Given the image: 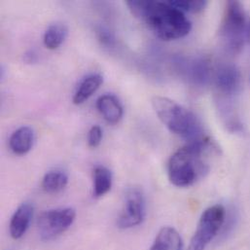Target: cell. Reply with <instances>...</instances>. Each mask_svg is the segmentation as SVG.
Returning a JSON list of instances; mask_svg holds the SVG:
<instances>
[{"label":"cell","mask_w":250,"mask_h":250,"mask_svg":"<svg viewBox=\"0 0 250 250\" xmlns=\"http://www.w3.org/2000/svg\"><path fill=\"white\" fill-rule=\"evenodd\" d=\"M131 14L165 41L176 40L189 34L192 23L185 14L174 7L169 1H140L126 2Z\"/></svg>","instance_id":"obj_1"},{"label":"cell","mask_w":250,"mask_h":250,"mask_svg":"<svg viewBox=\"0 0 250 250\" xmlns=\"http://www.w3.org/2000/svg\"><path fill=\"white\" fill-rule=\"evenodd\" d=\"M217 152L216 144L208 136L188 142L168 160V179L176 187H190L210 170L209 156Z\"/></svg>","instance_id":"obj_2"},{"label":"cell","mask_w":250,"mask_h":250,"mask_svg":"<svg viewBox=\"0 0 250 250\" xmlns=\"http://www.w3.org/2000/svg\"><path fill=\"white\" fill-rule=\"evenodd\" d=\"M151 103L160 121L172 133L188 142L206 137L201 122L192 111L164 97H154Z\"/></svg>","instance_id":"obj_3"},{"label":"cell","mask_w":250,"mask_h":250,"mask_svg":"<svg viewBox=\"0 0 250 250\" xmlns=\"http://www.w3.org/2000/svg\"><path fill=\"white\" fill-rule=\"evenodd\" d=\"M246 30L247 19L242 3L228 1L220 27V38L229 53L236 55L242 51Z\"/></svg>","instance_id":"obj_4"},{"label":"cell","mask_w":250,"mask_h":250,"mask_svg":"<svg viewBox=\"0 0 250 250\" xmlns=\"http://www.w3.org/2000/svg\"><path fill=\"white\" fill-rule=\"evenodd\" d=\"M225 216L226 211L221 205L207 208L198 222L187 250H206L218 235L224 224Z\"/></svg>","instance_id":"obj_5"},{"label":"cell","mask_w":250,"mask_h":250,"mask_svg":"<svg viewBox=\"0 0 250 250\" xmlns=\"http://www.w3.org/2000/svg\"><path fill=\"white\" fill-rule=\"evenodd\" d=\"M215 87L219 96V110L222 113H232L231 102L239 95L242 88V75L239 68L231 63L220 65L215 73Z\"/></svg>","instance_id":"obj_6"},{"label":"cell","mask_w":250,"mask_h":250,"mask_svg":"<svg viewBox=\"0 0 250 250\" xmlns=\"http://www.w3.org/2000/svg\"><path fill=\"white\" fill-rule=\"evenodd\" d=\"M76 218L71 208L50 209L42 212L37 220L38 233L42 241H52L66 232Z\"/></svg>","instance_id":"obj_7"},{"label":"cell","mask_w":250,"mask_h":250,"mask_svg":"<svg viewBox=\"0 0 250 250\" xmlns=\"http://www.w3.org/2000/svg\"><path fill=\"white\" fill-rule=\"evenodd\" d=\"M145 218V199L139 187L126 189L123 208L118 216L117 225L120 229L126 230L140 225Z\"/></svg>","instance_id":"obj_8"},{"label":"cell","mask_w":250,"mask_h":250,"mask_svg":"<svg viewBox=\"0 0 250 250\" xmlns=\"http://www.w3.org/2000/svg\"><path fill=\"white\" fill-rule=\"evenodd\" d=\"M33 217V207L24 203L21 204L14 212L9 225L10 236L14 240H19L22 238L27 232L31 220Z\"/></svg>","instance_id":"obj_9"},{"label":"cell","mask_w":250,"mask_h":250,"mask_svg":"<svg viewBox=\"0 0 250 250\" xmlns=\"http://www.w3.org/2000/svg\"><path fill=\"white\" fill-rule=\"evenodd\" d=\"M97 107L104 120L112 125L121 121L124 115L122 104L114 95L106 94L102 96L97 102Z\"/></svg>","instance_id":"obj_10"},{"label":"cell","mask_w":250,"mask_h":250,"mask_svg":"<svg viewBox=\"0 0 250 250\" xmlns=\"http://www.w3.org/2000/svg\"><path fill=\"white\" fill-rule=\"evenodd\" d=\"M183 241L173 227H163L157 234L149 250H182Z\"/></svg>","instance_id":"obj_11"},{"label":"cell","mask_w":250,"mask_h":250,"mask_svg":"<svg viewBox=\"0 0 250 250\" xmlns=\"http://www.w3.org/2000/svg\"><path fill=\"white\" fill-rule=\"evenodd\" d=\"M34 143V131L30 126L23 125L16 129L9 140V146L12 152L17 155L28 153Z\"/></svg>","instance_id":"obj_12"},{"label":"cell","mask_w":250,"mask_h":250,"mask_svg":"<svg viewBox=\"0 0 250 250\" xmlns=\"http://www.w3.org/2000/svg\"><path fill=\"white\" fill-rule=\"evenodd\" d=\"M103 83L104 77L101 74H93L85 78L73 97V104L76 105L84 104L100 89Z\"/></svg>","instance_id":"obj_13"},{"label":"cell","mask_w":250,"mask_h":250,"mask_svg":"<svg viewBox=\"0 0 250 250\" xmlns=\"http://www.w3.org/2000/svg\"><path fill=\"white\" fill-rule=\"evenodd\" d=\"M93 180V195L95 198H101L111 190L113 182L112 172L106 167L99 166L94 169Z\"/></svg>","instance_id":"obj_14"},{"label":"cell","mask_w":250,"mask_h":250,"mask_svg":"<svg viewBox=\"0 0 250 250\" xmlns=\"http://www.w3.org/2000/svg\"><path fill=\"white\" fill-rule=\"evenodd\" d=\"M68 28L64 23L56 22L51 24L45 31L43 42L46 48L50 50L58 49L66 39Z\"/></svg>","instance_id":"obj_15"},{"label":"cell","mask_w":250,"mask_h":250,"mask_svg":"<svg viewBox=\"0 0 250 250\" xmlns=\"http://www.w3.org/2000/svg\"><path fill=\"white\" fill-rule=\"evenodd\" d=\"M185 73L195 84L205 85L209 78V65L205 60H194L185 66Z\"/></svg>","instance_id":"obj_16"},{"label":"cell","mask_w":250,"mask_h":250,"mask_svg":"<svg viewBox=\"0 0 250 250\" xmlns=\"http://www.w3.org/2000/svg\"><path fill=\"white\" fill-rule=\"evenodd\" d=\"M68 183V175L62 170L47 172L42 179V188L46 193L57 194L62 191Z\"/></svg>","instance_id":"obj_17"},{"label":"cell","mask_w":250,"mask_h":250,"mask_svg":"<svg viewBox=\"0 0 250 250\" xmlns=\"http://www.w3.org/2000/svg\"><path fill=\"white\" fill-rule=\"evenodd\" d=\"M174 7L179 9L180 11L184 12H191V13H199L203 11L208 2L199 0V1H169Z\"/></svg>","instance_id":"obj_18"},{"label":"cell","mask_w":250,"mask_h":250,"mask_svg":"<svg viewBox=\"0 0 250 250\" xmlns=\"http://www.w3.org/2000/svg\"><path fill=\"white\" fill-rule=\"evenodd\" d=\"M96 33L98 36L99 41L106 46V47H112L115 43V37L113 33L105 26L104 25H99L96 29Z\"/></svg>","instance_id":"obj_19"},{"label":"cell","mask_w":250,"mask_h":250,"mask_svg":"<svg viewBox=\"0 0 250 250\" xmlns=\"http://www.w3.org/2000/svg\"><path fill=\"white\" fill-rule=\"evenodd\" d=\"M104 132L100 125H93L89 131L88 135V144L92 148L98 147L103 140Z\"/></svg>","instance_id":"obj_20"},{"label":"cell","mask_w":250,"mask_h":250,"mask_svg":"<svg viewBox=\"0 0 250 250\" xmlns=\"http://www.w3.org/2000/svg\"><path fill=\"white\" fill-rule=\"evenodd\" d=\"M38 60L37 54L35 53V51L29 50L27 51L24 55H23V61L24 62H26L27 64H31V63H35Z\"/></svg>","instance_id":"obj_21"},{"label":"cell","mask_w":250,"mask_h":250,"mask_svg":"<svg viewBox=\"0 0 250 250\" xmlns=\"http://www.w3.org/2000/svg\"><path fill=\"white\" fill-rule=\"evenodd\" d=\"M247 30H248V37H249V39H250V22H249V24H248V27H247Z\"/></svg>","instance_id":"obj_22"}]
</instances>
